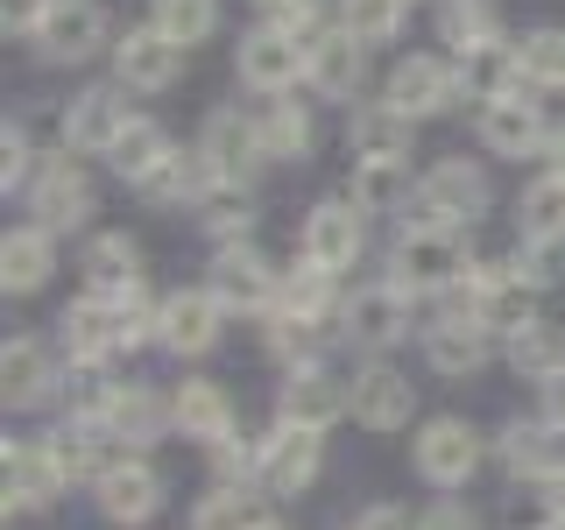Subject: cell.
<instances>
[{"label":"cell","mask_w":565,"mask_h":530,"mask_svg":"<svg viewBox=\"0 0 565 530\" xmlns=\"http://www.w3.org/2000/svg\"><path fill=\"white\" fill-rule=\"evenodd\" d=\"M170 424H177L184 438H199V446H220V438L234 432V403H226L220 382H177Z\"/></svg>","instance_id":"cell-28"},{"label":"cell","mask_w":565,"mask_h":530,"mask_svg":"<svg viewBox=\"0 0 565 530\" xmlns=\"http://www.w3.org/2000/svg\"><path fill=\"white\" fill-rule=\"evenodd\" d=\"M269 22H276V29H290V35L326 29V22H318V0H276V8H269Z\"/></svg>","instance_id":"cell-49"},{"label":"cell","mask_w":565,"mask_h":530,"mask_svg":"<svg viewBox=\"0 0 565 530\" xmlns=\"http://www.w3.org/2000/svg\"><path fill=\"white\" fill-rule=\"evenodd\" d=\"M50 269H57V234H50L43 220H35V226H14V234L0 241V290H8V297L43 290Z\"/></svg>","instance_id":"cell-23"},{"label":"cell","mask_w":565,"mask_h":530,"mask_svg":"<svg viewBox=\"0 0 565 530\" xmlns=\"http://www.w3.org/2000/svg\"><path fill=\"white\" fill-rule=\"evenodd\" d=\"M106 43H114V29H106L99 0H50L43 29H35V50H43L50 64H85V57H99Z\"/></svg>","instance_id":"cell-5"},{"label":"cell","mask_w":565,"mask_h":530,"mask_svg":"<svg viewBox=\"0 0 565 530\" xmlns=\"http://www.w3.org/2000/svg\"><path fill=\"white\" fill-rule=\"evenodd\" d=\"M382 99L396 106V114H411V120H431V114H446V106L459 99V64H446V57H403L396 71H388Z\"/></svg>","instance_id":"cell-15"},{"label":"cell","mask_w":565,"mask_h":530,"mask_svg":"<svg viewBox=\"0 0 565 530\" xmlns=\"http://www.w3.org/2000/svg\"><path fill=\"white\" fill-rule=\"evenodd\" d=\"M411 128H417V120H411V114H396L388 99L361 106V114H353V128H347L353 163H361V156H411Z\"/></svg>","instance_id":"cell-31"},{"label":"cell","mask_w":565,"mask_h":530,"mask_svg":"<svg viewBox=\"0 0 565 530\" xmlns=\"http://www.w3.org/2000/svg\"><path fill=\"white\" fill-rule=\"evenodd\" d=\"M318 459H326V438L311 424L276 417V432L262 438V488L269 495H305L318 481Z\"/></svg>","instance_id":"cell-10"},{"label":"cell","mask_w":565,"mask_h":530,"mask_svg":"<svg viewBox=\"0 0 565 530\" xmlns=\"http://www.w3.org/2000/svg\"><path fill=\"white\" fill-rule=\"evenodd\" d=\"M544 163H552V170L565 177V120H558V128H552V135H544Z\"/></svg>","instance_id":"cell-54"},{"label":"cell","mask_w":565,"mask_h":530,"mask_svg":"<svg viewBox=\"0 0 565 530\" xmlns=\"http://www.w3.org/2000/svg\"><path fill=\"white\" fill-rule=\"evenodd\" d=\"M488 326L473 311H446L438 326H424V361L438 368V375H473V368H488Z\"/></svg>","instance_id":"cell-21"},{"label":"cell","mask_w":565,"mask_h":530,"mask_svg":"<svg viewBox=\"0 0 565 530\" xmlns=\"http://www.w3.org/2000/svg\"><path fill=\"white\" fill-rule=\"evenodd\" d=\"M353 411V389L332 375V368H318V361H297L290 375H282L276 389V417H290V424H311V432H326V424H340Z\"/></svg>","instance_id":"cell-6"},{"label":"cell","mask_w":565,"mask_h":530,"mask_svg":"<svg viewBox=\"0 0 565 530\" xmlns=\"http://www.w3.org/2000/svg\"><path fill=\"white\" fill-rule=\"evenodd\" d=\"M516 269L530 290H544V283H558V247H544V241H523L516 247Z\"/></svg>","instance_id":"cell-48"},{"label":"cell","mask_w":565,"mask_h":530,"mask_svg":"<svg viewBox=\"0 0 565 530\" xmlns=\"http://www.w3.org/2000/svg\"><path fill=\"white\" fill-rule=\"evenodd\" d=\"M411 459L431 488H467L473 467H481V432H473L467 417H431L411 438Z\"/></svg>","instance_id":"cell-4"},{"label":"cell","mask_w":565,"mask_h":530,"mask_svg":"<svg viewBox=\"0 0 565 530\" xmlns=\"http://www.w3.org/2000/svg\"><path fill=\"white\" fill-rule=\"evenodd\" d=\"M64 347L78 368H99L106 353H120V305L106 290H85L78 305L64 311Z\"/></svg>","instance_id":"cell-22"},{"label":"cell","mask_w":565,"mask_h":530,"mask_svg":"<svg viewBox=\"0 0 565 530\" xmlns=\"http://www.w3.org/2000/svg\"><path fill=\"white\" fill-rule=\"evenodd\" d=\"M544 488H552V509H565V467H558V474H552Z\"/></svg>","instance_id":"cell-55"},{"label":"cell","mask_w":565,"mask_h":530,"mask_svg":"<svg viewBox=\"0 0 565 530\" xmlns=\"http://www.w3.org/2000/svg\"><path fill=\"white\" fill-rule=\"evenodd\" d=\"M149 22L163 29V35H177V43H205L212 29H220V0H156L149 8Z\"/></svg>","instance_id":"cell-43"},{"label":"cell","mask_w":565,"mask_h":530,"mask_svg":"<svg viewBox=\"0 0 565 530\" xmlns=\"http://www.w3.org/2000/svg\"><path fill=\"white\" fill-rule=\"evenodd\" d=\"M141 191H149L156 205H205V191H212V170H205V156L191 149V156H170V163L156 170Z\"/></svg>","instance_id":"cell-41"},{"label":"cell","mask_w":565,"mask_h":530,"mask_svg":"<svg viewBox=\"0 0 565 530\" xmlns=\"http://www.w3.org/2000/svg\"><path fill=\"white\" fill-rule=\"evenodd\" d=\"M262 8H276V0H262Z\"/></svg>","instance_id":"cell-58"},{"label":"cell","mask_w":565,"mask_h":530,"mask_svg":"<svg viewBox=\"0 0 565 530\" xmlns=\"http://www.w3.org/2000/svg\"><path fill=\"white\" fill-rule=\"evenodd\" d=\"M262 530H282V523H262Z\"/></svg>","instance_id":"cell-57"},{"label":"cell","mask_w":565,"mask_h":530,"mask_svg":"<svg viewBox=\"0 0 565 530\" xmlns=\"http://www.w3.org/2000/svg\"><path fill=\"white\" fill-rule=\"evenodd\" d=\"M255 135H262V149H269V163H305L311 156V114L297 99H282V93H262Z\"/></svg>","instance_id":"cell-30"},{"label":"cell","mask_w":565,"mask_h":530,"mask_svg":"<svg viewBox=\"0 0 565 530\" xmlns=\"http://www.w3.org/2000/svg\"><path fill=\"white\" fill-rule=\"evenodd\" d=\"M199 156H205V170H212V184H255V170L269 163V149H262V135H255V114H212L205 120V135H199Z\"/></svg>","instance_id":"cell-7"},{"label":"cell","mask_w":565,"mask_h":530,"mask_svg":"<svg viewBox=\"0 0 565 530\" xmlns=\"http://www.w3.org/2000/svg\"><path fill=\"white\" fill-rule=\"evenodd\" d=\"M305 78V35L262 22L241 35V85H255V93H290V85Z\"/></svg>","instance_id":"cell-14"},{"label":"cell","mask_w":565,"mask_h":530,"mask_svg":"<svg viewBox=\"0 0 565 530\" xmlns=\"http://www.w3.org/2000/svg\"><path fill=\"white\" fill-rule=\"evenodd\" d=\"M473 135H481L488 156H544V135H552V120H544L537 99L502 93V99H481V120H473Z\"/></svg>","instance_id":"cell-12"},{"label":"cell","mask_w":565,"mask_h":530,"mask_svg":"<svg viewBox=\"0 0 565 530\" xmlns=\"http://www.w3.org/2000/svg\"><path fill=\"white\" fill-rule=\"evenodd\" d=\"M191 530H262V495L255 481H220L191 509Z\"/></svg>","instance_id":"cell-38"},{"label":"cell","mask_w":565,"mask_h":530,"mask_svg":"<svg viewBox=\"0 0 565 530\" xmlns=\"http://www.w3.org/2000/svg\"><path fill=\"white\" fill-rule=\"evenodd\" d=\"M353 530H417V523H411V509L375 502V509H361V523H353Z\"/></svg>","instance_id":"cell-52"},{"label":"cell","mask_w":565,"mask_h":530,"mask_svg":"<svg viewBox=\"0 0 565 530\" xmlns=\"http://www.w3.org/2000/svg\"><path fill=\"white\" fill-rule=\"evenodd\" d=\"M163 403H156L149 396V389H141V382H114V396H106V432H114V438H128V446H149V438L156 432H163Z\"/></svg>","instance_id":"cell-33"},{"label":"cell","mask_w":565,"mask_h":530,"mask_svg":"<svg viewBox=\"0 0 565 530\" xmlns=\"http://www.w3.org/2000/svg\"><path fill=\"white\" fill-rule=\"evenodd\" d=\"M516 226H523V241H544V247H558L565 241V177H537V184L516 199Z\"/></svg>","instance_id":"cell-37"},{"label":"cell","mask_w":565,"mask_h":530,"mask_svg":"<svg viewBox=\"0 0 565 530\" xmlns=\"http://www.w3.org/2000/svg\"><path fill=\"white\" fill-rule=\"evenodd\" d=\"M297 247H305V262L326 269V276L353 269V255H361V205H353V199H318Z\"/></svg>","instance_id":"cell-16"},{"label":"cell","mask_w":565,"mask_h":530,"mask_svg":"<svg viewBox=\"0 0 565 530\" xmlns=\"http://www.w3.org/2000/svg\"><path fill=\"white\" fill-rule=\"evenodd\" d=\"M64 481H71V474H64V459L50 453V438H29V446L8 438V517H14V509H43Z\"/></svg>","instance_id":"cell-24"},{"label":"cell","mask_w":565,"mask_h":530,"mask_svg":"<svg viewBox=\"0 0 565 530\" xmlns=\"http://www.w3.org/2000/svg\"><path fill=\"white\" fill-rule=\"evenodd\" d=\"M509 368H516L523 382H552L565 368V332L544 326V318H523V326L509 332Z\"/></svg>","instance_id":"cell-34"},{"label":"cell","mask_w":565,"mask_h":530,"mask_svg":"<svg viewBox=\"0 0 565 530\" xmlns=\"http://www.w3.org/2000/svg\"><path fill=\"white\" fill-rule=\"evenodd\" d=\"M282 305H290V311H311V318H326V305H332V276L305 262L297 276H282Z\"/></svg>","instance_id":"cell-46"},{"label":"cell","mask_w":565,"mask_h":530,"mask_svg":"<svg viewBox=\"0 0 565 530\" xmlns=\"http://www.w3.org/2000/svg\"><path fill=\"white\" fill-rule=\"evenodd\" d=\"M459 93L467 99H502V93H523V64H516V43H473V50H459Z\"/></svg>","instance_id":"cell-27"},{"label":"cell","mask_w":565,"mask_h":530,"mask_svg":"<svg viewBox=\"0 0 565 530\" xmlns=\"http://www.w3.org/2000/svg\"><path fill=\"white\" fill-rule=\"evenodd\" d=\"M502 467L516 474V481H552V474L565 467V432L552 417H537V424H509L502 432Z\"/></svg>","instance_id":"cell-26"},{"label":"cell","mask_w":565,"mask_h":530,"mask_svg":"<svg viewBox=\"0 0 565 530\" xmlns=\"http://www.w3.org/2000/svg\"><path fill=\"white\" fill-rule=\"evenodd\" d=\"M85 283L106 297H120V290H135L141 283V247L128 234H99L93 247H85Z\"/></svg>","instance_id":"cell-36"},{"label":"cell","mask_w":565,"mask_h":530,"mask_svg":"<svg viewBox=\"0 0 565 530\" xmlns=\"http://www.w3.org/2000/svg\"><path fill=\"white\" fill-rule=\"evenodd\" d=\"M537 389H544V417H552L558 432H565V368H558L552 382H537Z\"/></svg>","instance_id":"cell-53"},{"label":"cell","mask_w":565,"mask_h":530,"mask_svg":"<svg viewBox=\"0 0 565 530\" xmlns=\"http://www.w3.org/2000/svg\"><path fill=\"white\" fill-rule=\"evenodd\" d=\"M537 530H565V509H552V517H544V523H537Z\"/></svg>","instance_id":"cell-56"},{"label":"cell","mask_w":565,"mask_h":530,"mask_svg":"<svg viewBox=\"0 0 565 530\" xmlns=\"http://www.w3.org/2000/svg\"><path fill=\"white\" fill-rule=\"evenodd\" d=\"M452 297H459V311H473L488 332H516L530 318V283H523L516 262H473Z\"/></svg>","instance_id":"cell-3"},{"label":"cell","mask_w":565,"mask_h":530,"mask_svg":"<svg viewBox=\"0 0 565 530\" xmlns=\"http://www.w3.org/2000/svg\"><path fill=\"white\" fill-rule=\"evenodd\" d=\"M403 14H411V0H340V22L361 35L367 50H375V43H396V35H403Z\"/></svg>","instance_id":"cell-42"},{"label":"cell","mask_w":565,"mask_h":530,"mask_svg":"<svg viewBox=\"0 0 565 530\" xmlns=\"http://www.w3.org/2000/svg\"><path fill=\"white\" fill-rule=\"evenodd\" d=\"M516 64L530 93H565V29H530L516 43Z\"/></svg>","instance_id":"cell-40"},{"label":"cell","mask_w":565,"mask_h":530,"mask_svg":"<svg viewBox=\"0 0 565 530\" xmlns=\"http://www.w3.org/2000/svg\"><path fill=\"white\" fill-rule=\"evenodd\" d=\"M494 35H502V8L494 0H438V43H452V57L473 43H494Z\"/></svg>","instance_id":"cell-39"},{"label":"cell","mask_w":565,"mask_h":530,"mask_svg":"<svg viewBox=\"0 0 565 530\" xmlns=\"http://www.w3.org/2000/svg\"><path fill=\"white\" fill-rule=\"evenodd\" d=\"M361 71H367V43H361L347 22L305 35V85H311V93L353 99V93H361Z\"/></svg>","instance_id":"cell-8"},{"label":"cell","mask_w":565,"mask_h":530,"mask_svg":"<svg viewBox=\"0 0 565 530\" xmlns=\"http://www.w3.org/2000/svg\"><path fill=\"white\" fill-rule=\"evenodd\" d=\"M43 14H50V0H8L0 22H8V35H35V29H43Z\"/></svg>","instance_id":"cell-50"},{"label":"cell","mask_w":565,"mask_h":530,"mask_svg":"<svg viewBox=\"0 0 565 530\" xmlns=\"http://www.w3.org/2000/svg\"><path fill=\"white\" fill-rule=\"evenodd\" d=\"M212 290L226 297V311H269L282 297V283H276V269L247 241H226L220 255H212Z\"/></svg>","instance_id":"cell-17"},{"label":"cell","mask_w":565,"mask_h":530,"mask_svg":"<svg viewBox=\"0 0 565 530\" xmlns=\"http://www.w3.org/2000/svg\"><path fill=\"white\" fill-rule=\"evenodd\" d=\"M29 163H35V149H29V135L22 128H14V120H8V128H0V184H22V177H29Z\"/></svg>","instance_id":"cell-47"},{"label":"cell","mask_w":565,"mask_h":530,"mask_svg":"<svg viewBox=\"0 0 565 530\" xmlns=\"http://www.w3.org/2000/svg\"><path fill=\"white\" fill-rule=\"evenodd\" d=\"M128 120H135L128 99H120L114 85H93V93H78V99L64 106V149L71 156H106Z\"/></svg>","instance_id":"cell-18"},{"label":"cell","mask_w":565,"mask_h":530,"mask_svg":"<svg viewBox=\"0 0 565 530\" xmlns=\"http://www.w3.org/2000/svg\"><path fill=\"white\" fill-rule=\"evenodd\" d=\"M318 340H326V318H311V311H290V305H276L269 318V347H276V361H311Z\"/></svg>","instance_id":"cell-44"},{"label":"cell","mask_w":565,"mask_h":530,"mask_svg":"<svg viewBox=\"0 0 565 530\" xmlns=\"http://www.w3.org/2000/svg\"><path fill=\"white\" fill-rule=\"evenodd\" d=\"M93 488H99V517L106 523H149L156 509H163V474L141 467V459H114Z\"/></svg>","instance_id":"cell-20"},{"label":"cell","mask_w":565,"mask_h":530,"mask_svg":"<svg viewBox=\"0 0 565 530\" xmlns=\"http://www.w3.org/2000/svg\"><path fill=\"white\" fill-rule=\"evenodd\" d=\"M340 318H347V340L353 347H367V353H382V347H396L403 332H411V290H396V283H367V290H353L347 305H340Z\"/></svg>","instance_id":"cell-13"},{"label":"cell","mask_w":565,"mask_h":530,"mask_svg":"<svg viewBox=\"0 0 565 530\" xmlns=\"http://www.w3.org/2000/svg\"><path fill=\"white\" fill-rule=\"evenodd\" d=\"M417 530H481V523H473V509H459V502H431L417 517Z\"/></svg>","instance_id":"cell-51"},{"label":"cell","mask_w":565,"mask_h":530,"mask_svg":"<svg viewBox=\"0 0 565 530\" xmlns=\"http://www.w3.org/2000/svg\"><path fill=\"white\" fill-rule=\"evenodd\" d=\"M417 411V382L396 375V368H367V375H353V417L367 424V432H403Z\"/></svg>","instance_id":"cell-25"},{"label":"cell","mask_w":565,"mask_h":530,"mask_svg":"<svg viewBox=\"0 0 565 530\" xmlns=\"http://www.w3.org/2000/svg\"><path fill=\"white\" fill-rule=\"evenodd\" d=\"M347 199L361 205V212H411V199H417L411 163H403V156H361V163H353Z\"/></svg>","instance_id":"cell-29"},{"label":"cell","mask_w":565,"mask_h":530,"mask_svg":"<svg viewBox=\"0 0 565 530\" xmlns=\"http://www.w3.org/2000/svg\"><path fill=\"white\" fill-rule=\"evenodd\" d=\"M29 212L50 226V234L85 226V220H93V184H85V170L71 163V156H50L43 177H35V191H29Z\"/></svg>","instance_id":"cell-19"},{"label":"cell","mask_w":565,"mask_h":530,"mask_svg":"<svg viewBox=\"0 0 565 530\" xmlns=\"http://www.w3.org/2000/svg\"><path fill=\"white\" fill-rule=\"evenodd\" d=\"M170 156H177V149H170V135L156 128V120H128V128H120V141L106 149V163H114V170H120V177H128V184L141 191L156 170L170 163Z\"/></svg>","instance_id":"cell-32"},{"label":"cell","mask_w":565,"mask_h":530,"mask_svg":"<svg viewBox=\"0 0 565 530\" xmlns=\"http://www.w3.org/2000/svg\"><path fill=\"white\" fill-rule=\"evenodd\" d=\"M177 71H184V43L163 35L156 22H141L114 43V78L128 93H163V85H177Z\"/></svg>","instance_id":"cell-9"},{"label":"cell","mask_w":565,"mask_h":530,"mask_svg":"<svg viewBox=\"0 0 565 530\" xmlns=\"http://www.w3.org/2000/svg\"><path fill=\"white\" fill-rule=\"evenodd\" d=\"M205 226L212 241H247V226H255V212H247V184H212L205 191Z\"/></svg>","instance_id":"cell-45"},{"label":"cell","mask_w":565,"mask_h":530,"mask_svg":"<svg viewBox=\"0 0 565 530\" xmlns=\"http://www.w3.org/2000/svg\"><path fill=\"white\" fill-rule=\"evenodd\" d=\"M50 353L35 347V340H8V353H0V389H8V403L14 411H29V403H43L50 396Z\"/></svg>","instance_id":"cell-35"},{"label":"cell","mask_w":565,"mask_h":530,"mask_svg":"<svg viewBox=\"0 0 565 530\" xmlns=\"http://www.w3.org/2000/svg\"><path fill=\"white\" fill-rule=\"evenodd\" d=\"M473 269L467 255V234L459 226H403V241L388 247V283L411 297H438V290H459Z\"/></svg>","instance_id":"cell-1"},{"label":"cell","mask_w":565,"mask_h":530,"mask_svg":"<svg viewBox=\"0 0 565 530\" xmlns=\"http://www.w3.org/2000/svg\"><path fill=\"white\" fill-rule=\"evenodd\" d=\"M488 170L467 163V156H446L417 177V199H411V226H473L488 212Z\"/></svg>","instance_id":"cell-2"},{"label":"cell","mask_w":565,"mask_h":530,"mask_svg":"<svg viewBox=\"0 0 565 530\" xmlns=\"http://www.w3.org/2000/svg\"><path fill=\"white\" fill-rule=\"evenodd\" d=\"M220 326H226V297L205 283V290H177V297H163L156 340L191 361V353H212V347H220Z\"/></svg>","instance_id":"cell-11"}]
</instances>
